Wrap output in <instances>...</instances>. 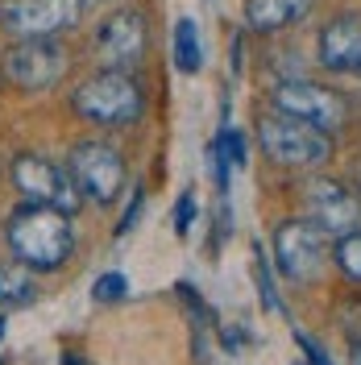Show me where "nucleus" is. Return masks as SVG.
<instances>
[{
  "label": "nucleus",
  "mask_w": 361,
  "mask_h": 365,
  "mask_svg": "<svg viewBox=\"0 0 361 365\" xmlns=\"http://www.w3.org/2000/svg\"><path fill=\"white\" fill-rule=\"evenodd\" d=\"M146 42H150V25L137 9H121L113 17H104V25L96 29L91 38V50L108 63V67H121L129 71L146 54Z\"/></svg>",
  "instance_id": "obj_11"
},
{
  "label": "nucleus",
  "mask_w": 361,
  "mask_h": 365,
  "mask_svg": "<svg viewBox=\"0 0 361 365\" xmlns=\"http://www.w3.org/2000/svg\"><path fill=\"white\" fill-rule=\"evenodd\" d=\"M312 4L316 0H245V25L253 34H278L303 21Z\"/></svg>",
  "instance_id": "obj_13"
},
{
  "label": "nucleus",
  "mask_w": 361,
  "mask_h": 365,
  "mask_svg": "<svg viewBox=\"0 0 361 365\" xmlns=\"http://www.w3.org/2000/svg\"><path fill=\"white\" fill-rule=\"evenodd\" d=\"M195 212H200V200H195V191H183L179 204H175V232L187 237L191 232V220H195Z\"/></svg>",
  "instance_id": "obj_19"
},
{
  "label": "nucleus",
  "mask_w": 361,
  "mask_h": 365,
  "mask_svg": "<svg viewBox=\"0 0 361 365\" xmlns=\"http://www.w3.org/2000/svg\"><path fill=\"white\" fill-rule=\"evenodd\" d=\"M67 170L75 179V187H79V195L100 207L113 204L125 191V158L108 141H79L67 158Z\"/></svg>",
  "instance_id": "obj_4"
},
{
  "label": "nucleus",
  "mask_w": 361,
  "mask_h": 365,
  "mask_svg": "<svg viewBox=\"0 0 361 365\" xmlns=\"http://www.w3.org/2000/svg\"><path fill=\"white\" fill-rule=\"evenodd\" d=\"M38 299V287H34V270L25 262H4L0 266V307H29Z\"/></svg>",
  "instance_id": "obj_14"
},
{
  "label": "nucleus",
  "mask_w": 361,
  "mask_h": 365,
  "mask_svg": "<svg viewBox=\"0 0 361 365\" xmlns=\"http://www.w3.org/2000/svg\"><path fill=\"white\" fill-rule=\"evenodd\" d=\"M303 216L324 237H345L361 225V195L337 179H312L303 191Z\"/></svg>",
  "instance_id": "obj_10"
},
{
  "label": "nucleus",
  "mask_w": 361,
  "mask_h": 365,
  "mask_svg": "<svg viewBox=\"0 0 361 365\" xmlns=\"http://www.w3.org/2000/svg\"><path fill=\"white\" fill-rule=\"evenodd\" d=\"M253 266H258V295L266 299V307H270V312H283L278 291H274V282H270V270H266V257H262V245H253Z\"/></svg>",
  "instance_id": "obj_18"
},
{
  "label": "nucleus",
  "mask_w": 361,
  "mask_h": 365,
  "mask_svg": "<svg viewBox=\"0 0 361 365\" xmlns=\"http://www.w3.org/2000/svg\"><path fill=\"white\" fill-rule=\"evenodd\" d=\"M141 204H146V195H141V187H137V191H133V207H129V212H125V220L116 225V237H125V232L137 225V212H141Z\"/></svg>",
  "instance_id": "obj_22"
},
{
  "label": "nucleus",
  "mask_w": 361,
  "mask_h": 365,
  "mask_svg": "<svg viewBox=\"0 0 361 365\" xmlns=\"http://www.w3.org/2000/svg\"><path fill=\"white\" fill-rule=\"evenodd\" d=\"M320 67L361 79V17H337L320 29Z\"/></svg>",
  "instance_id": "obj_12"
},
{
  "label": "nucleus",
  "mask_w": 361,
  "mask_h": 365,
  "mask_svg": "<svg viewBox=\"0 0 361 365\" xmlns=\"http://www.w3.org/2000/svg\"><path fill=\"white\" fill-rule=\"evenodd\" d=\"M71 108L79 120L88 125H104V129H121V125H133L137 116L146 113V91L129 71L108 67L96 71L91 79H83L75 96H71Z\"/></svg>",
  "instance_id": "obj_2"
},
{
  "label": "nucleus",
  "mask_w": 361,
  "mask_h": 365,
  "mask_svg": "<svg viewBox=\"0 0 361 365\" xmlns=\"http://www.w3.org/2000/svg\"><path fill=\"white\" fill-rule=\"evenodd\" d=\"M258 141H262V154L278 166H287V170H312V166L332 158V133L328 129H316V125L278 113V108L258 120Z\"/></svg>",
  "instance_id": "obj_3"
},
{
  "label": "nucleus",
  "mask_w": 361,
  "mask_h": 365,
  "mask_svg": "<svg viewBox=\"0 0 361 365\" xmlns=\"http://www.w3.org/2000/svg\"><path fill=\"white\" fill-rule=\"evenodd\" d=\"M0 336H4V316H0Z\"/></svg>",
  "instance_id": "obj_25"
},
{
  "label": "nucleus",
  "mask_w": 361,
  "mask_h": 365,
  "mask_svg": "<svg viewBox=\"0 0 361 365\" xmlns=\"http://www.w3.org/2000/svg\"><path fill=\"white\" fill-rule=\"evenodd\" d=\"M295 344H299V349L307 353V361H312V365H332V361H328V357H324V353H320V344L312 341L307 332H295Z\"/></svg>",
  "instance_id": "obj_21"
},
{
  "label": "nucleus",
  "mask_w": 361,
  "mask_h": 365,
  "mask_svg": "<svg viewBox=\"0 0 361 365\" xmlns=\"http://www.w3.org/2000/svg\"><path fill=\"white\" fill-rule=\"evenodd\" d=\"M324 232H320L307 216L303 220H283V225L274 228V266L278 274L287 278V282H312L324 266Z\"/></svg>",
  "instance_id": "obj_9"
},
{
  "label": "nucleus",
  "mask_w": 361,
  "mask_h": 365,
  "mask_svg": "<svg viewBox=\"0 0 361 365\" xmlns=\"http://www.w3.org/2000/svg\"><path fill=\"white\" fill-rule=\"evenodd\" d=\"M270 104L278 113L299 116V120H307L316 129H328V133H337L349 120V100L337 88H324V83H312V79H283L270 91Z\"/></svg>",
  "instance_id": "obj_5"
},
{
  "label": "nucleus",
  "mask_w": 361,
  "mask_h": 365,
  "mask_svg": "<svg viewBox=\"0 0 361 365\" xmlns=\"http://www.w3.org/2000/svg\"><path fill=\"white\" fill-rule=\"evenodd\" d=\"M175 67H179L183 75H195V71L203 67L200 29H195V21H191V17H183V21L175 25Z\"/></svg>",
  "instance_id": "obj_15"
},
{
  "label": "nucleus",
  "mask_w": 361,
  "mask_h": 365,
  "mask_svg": "<svg viewBox=\"0 0 361 365\" xmlns=\"http://www.w3.org/2000/svg\"><path fill=\"white\" fill-rule=\"evenodd\" d=\"M13 187L21 191V200H29V204H50L59 212H67V216H75L79 204H83L71 170H59L54 162L38 158V154H17L13 158Z\"/></svg>",
  "instance_id": "obj_8"
},
{
  "label": "nucleus",
  "mask_w": 361,
  "mask_h": 365,
  "mask_svg": "<svg viewBox=\"0 0 361 365\" xmlns=\"http://www.w3.org/2000/svg\"><path fill=\"white\" fill-rule=\"evenodd\" d=\"M9 250L17 262H25L29 270H59L67 266L75 253V228L71 216L50 204H29L25 200L13 216H9Z\"/></svg>",
  "instance_id": "obj_1"
},
{
  "label": "nucleus",
  "mask_w": 361,
  "mask_h": 365,
  "mask_svg": "<svg viewBox=\"0 0 361 365\" xmlns=\"http://www.w3.org/2000/svg\"><path fill=\"white\" fill-rule=\"evenodd\" d=\"M220 145L228 150L233 166H245V137L237 133V129H225V133H220Z\"/></svg>",
  "instance_id": "obj_20"
},
{
  "label": "nucleus",
  "mask_w": 361,
  "mask_h": 365,
  "mask_svg": "<svg viewBox=\"0 0 361 365\" xmlns=\"http://www.w3.org/2000/svg\"><path fill=\"white\" fill-rule=\"evenodd\" d=\"M332 262L340 266V274L349 282H361V228L337 237V250H332Z\"/></svg>",
  "instance_id": "obj_16"
},
{
  "label": "nucleus",
  "mask_w": 361,
  "mask_h": 365,
  "mask_svg": "<svg viewBox=\"0 0 361 365\" xmlns=\"http://www.w3.org/2000/svg\"><path fill=\"white\" fill-rule=\"evenodd\" d=\"M353 365H361V349H357V357H353Z\"/></svg>",
  "instance_id": "obj_24"
},
{
  "label": "nucleus",
  "mask_w": 361,
  "mask_h": 365,
  "mask_svg": "<svg viewBox=\"0 0 361 365\" xmlns=\"http://www.w3.org/2000/svg\"><path fill=\"white\" fill-rule=\"evenodd\" d=\"M357 191H361V162H357Z\"/></svg>",
  "instance_id": "obj_23"
},
{
  "label": "nucleus",
  "mask_w": 361,
  "mask_h": 365,
  "mask_svg": "<svg viewBox=\"0 0 361 365\" xmlns=\"http://www.w3.org/2000/svg\"><path fill=\"white\" fill-rule=\"evenodd\" d=\"M67 46L54 38H21L4 54V79L25 91H46L67 75Z\"/></svg>",
  "instance_id": "obj_7"
},
{
  "label": "nucleus",
  "mask_w": 361,
  "mask_h": 365,
  "mask_svg": "<svg viewBox=\"0 0 361 365\" xmlns=\"http://www.w3.org/2000/svg\"><path fill=\"white\" fill-rule=\"evenodd\" d=\"M125 295H129V278L121 270H108L91 282V299H96V303H121Z\"/></svg>",
  "instance_id": "obj_17"
},
{
  "label": "nucleus",
  "mask_w": 361,
  "mask_h": 365,
  "mask_svg": "<svg viewBox=\"0 0 361 365\" xmlns=\"http://www.w3.org/2000/svg\"><path fill=\"white\" fill-rule=\"evenodd\" d=\"M96 0H0V29L13 38H54L71 29Z\"/></svg>",
  "instance_id": "obj_6"
}]
</instances>
